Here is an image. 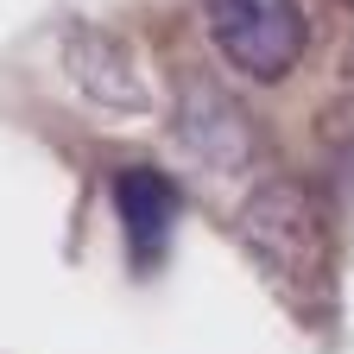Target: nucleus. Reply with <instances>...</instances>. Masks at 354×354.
<instances>
[{
    "mask_svg": "<svg viewBox=\"0 0 354 354\" xmlns=\"http://www.w3.org/2000/svg\"><path fill=\"white\" fill-rule=\"evenodd\" d=\"M203 26L221 64L253 76V82H279L304 57V13L297 0H203Z\"/></svg>",
    "mask_w": 354,
    "mask_h": 354,
    "instance_id": "obj_1",
    "label": "nucleus"
},
{
    "mask_svg": "<svg viewBox=\"0 0 354 354\" xmlns=\"http://www.w3.org/2000/svg\"><path fill=\"white\" fill-rule=\"evenodd\" d=\"M114 209L127 228V253L140 266H158L165 241L177 228V184L152 165H127V171H114Z\"/></svg>",
    "mask_w": 354,
    "mask_h": 354,
    "instance_id": "obj_2",
    "label": "nucleus"
},
{
    "mask_svg": "<svg viewBox=\"0 0 354 354\" xmlns=\"http://www.w3.org/2000/svg\"><path fill=\"white\" fill-rule=\"evenodd\" d=\"M177 146L190 158H203L209 171H234L247 165L253 140H247V120L215 95V88H190V102L177 108Z\"/></svg>",
    "mask_w": 354,
    "mask_h": 354,
    "instance_id": "obj_3",
    "label": "nucleus"
},
{
    "mask_svg": "<svg viewBox=\"0 0 354 354\" xmlns=\"http://www.w3.org/2000/svg\"><path fill=\"white\" fill-rule=\"evenodd\" d=\"M70 64H76V82L88 88V95H102V102H114V108H140L146 102V88L133 82V57L120 51L114 38H102V32H70Z\"/></svg>",
    "mask_w": 354,
    "mask_h": 354,
    "instance_id": "obj_4",
    "label": "nucleus"
}]
</instances>
